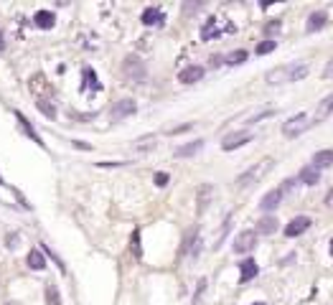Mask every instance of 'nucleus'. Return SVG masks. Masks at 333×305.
I'll return each instance as SVG.
<instances>
[{"mask_svg": "<svg viewBox=\"0 0 333 305\" xmlns=\"http://www.w3.org/2000/svg\"><path fill=\"white\" fill-rule=\"evenodd\" d=\"M254 305H265V303H254Z\"/></svg>", "mask_w": 333, "mask_h": 305, "instance_id": "58836bf2", "label": "nucleus"}, {"mask_svg": "<svg viewBox=\"0 0 333 305\" xmlns=\"http://www.w3.org/2000/svg\"><path fill=\"white\" fill-rule=\"evenodd\" d=\"M308 226H310L308 216H295L290 224L285 226V237H300L303 232H308Z\"/></svg>", "mask_w": 333, "mask_h": 305, "instance_id": "9d476101", "label": "nucleus"}, {"mask_svg": "<svg viewBox=\"0 0 333 305\" xmlns=\"http://www.w3.org/2000/svg\"><path fill=\"white\" fill-rule=\"evenodd\" d=\"M277 49V41H272V38H267V41H262V43H257V49H254V54L257 56H265V54H272Z\"/></svg>", "mask_w": 333, "mask_h": 305, "instance_id": "b1692460", "label": "nucleus"}, {"mask_svg": "<svg viewBox=\"0 0 333 305\" xmlns=\"http://www.w3.org/2000/svg\"><path fill=\"white\" fill-rule=\"evenodd\" d=\"M328 165H333V150H318L315 155H313V168H328Z\"/></svg>", "mask_w": 333, "mask_h": 305, "instance_id": "412c9836", "label": "nucleus"}, {"mask_svg": "<svg viewBox=\"0 0 333 305\" xmlns=\"http://www.w3.org/2000/svg\"><path fill=\"white\" fill-rule=\"evenodd\" d=\"M99 168H120V165H127V163H120V160H110V163H97Z\"/></svg>", "mask_w": 333, "mask_h": 305, "instance_id": "473e14b6", "label": "nucleus"}, {"mask_svg": "<svg viewBox=\"0 0 333 305\" xmlns=\"http://www.w3.org/2000/svg\"><path fill=\"white\" fill-rule=\"evenodd\" d=\"M125 74L130 76V79H135V82H143L145 79V66L140 64L138 56H127L125 59Z\"/></svg>", "mask_w": 333, "mask_h": 305, "instance_id": "0eeeda50", "label": "nucleus"}, {"mask_svg": "<svg viewBox=\"0 0 333 305\" xmlns=\"http://www.w3.org/2000/svg\"><path fill=\"white\" fill-rule=\"evenodd\" d=\"M323 76H326V79H333V59H331L328 64H326V71H323Z\"/></svg>", "mask_w": 333, "mask_h": 305, "instance_id": "72a5a7b5", "label": "nucleus"}, {"mask_svg": "<svg viewBox=\"0 0 333 305\" xmlns=\"http://www.w3.org/2000/svg\"><path fill=\"white\" fill-rule=\"evenodd\" d=\"M267 30H280V21H277V23H270V26H267Z\"/></svg>", "mask_w": 333, "mask_h": 305, "instance_id": "e433bc0d", "label": "nucleus"}, {"mask_svg": "<svg viewBox=\"0 0 333 305\" xmlns=\"http://www.w3.org/2000/svg\"><path fill=\"white\" fill-rule=\"evenodd\" d=\"M84 79H87L84 84H87L89 89H102V84L97 82V74H94L92 69H84Z\"/></svg>", "mask_w": 333, "mask_h": 305, "instance_id": "cd10ccee", "label": "nucleus"}, {"mask_svg": "<svg viewBox=\"0 0 333 305\" xmlns=\"http://www.w3.org/2000/svg\"><path fill=\"white\" fill-rule=\"evenodd\" d=\"M277 229V219L272 216H265L262 221H257V234H272Z\"/></svg>", "mask_w": 333, "mask_h": 305, "instance_id": "5701e85b", "label": "nucleus"}, {"mask_svg": "<svg viewBox=\"0 0 333 305\" xmlns=\"http://www.w3.org/2000/svg\"><path fill=\"white\" fill-rule=\"evenodd\" d=\"M326 23H328V15H326L323 10H315V13H310V15H308L305 30H308V33H315V30H321Z\"/></svg>", "mask_w": 333, "mask_h": 305, "instance_id": "9b49d317", "label": "nucleus"}, {"mask_svg": "<svg viewBox=\"0 0 333 305\" xmlns=\"http://www.w3.org/2000/svg\"><path fill=\"white\" fill-rule=\"evenodd\" d=\"M0 51H5V36H3V30H0Z\"/></svg>", "mask_w": 333, "mask_h": 305, "instance_id": "c9c22d12", "label": "nucleus"}, {"mask_svg": "<svg viewBox=\"0 0 333 305\" xmlns=\"http://www.w3.org/2000/svg\"><path fill=\"white\" fill-rule=\"evenodd\" d=\"M201 148H204V140H193L188 145H181V148H176V158H191L196 152H201Z\"/></svg>", "mask_w": 333, "mask_h": 305, "instance_id": "6ab92c4d", "label": "nucleus"}, {"mask_svg": "<svg viewBox=\"0 0 333 305\" xmlns=\"http://www.w3.org/2000/svg\"><path fill=\"white\" fill-rule=\"evenodd\" d=\"M308 74V66L305 64H287V66H277L267 71V84H287V82H300L303 76Z\"/></svg>", "mask_w": 333, "mask_h": 305, "instance_id": "f257e3e1", "label": "nucleus"}, {"mask_svg": "<svg viewBox=\"0 0 333 305\" xmlns=\"http://www.w3.org/2000/svg\"><path fill=\"white\" fill-rule=\"evenodd\" d=\"M221 36V26H219V18H209L201 28V38L204 41H211V38H219Z\"/></svg>", "mask_w": 333, "mask_h": 305, "instance_id": "ddd939ff", "label": "nucleus"}, {"mask_svg": "<svg viewBox=\"0 0 333 305\" xmlns=\"http://www.w3.org/2000/svg\"><path fill=\"white\" fill-rule=\"evenodd\" d=\"M252 140V132L249 130H239V132H232V135H226L224 140H221V150H234V148H242L244 143Z\"/></svg>", "mask_w": 333, "mask_h": 305, "instance_id": "39448f33", "label": "nucleus"}, {"mask_svg": "<svg viewBox=\"0 0 333 305\" xmlns=\"http://www.w3.org/2000/svg\"><path fill=\"white\" fill-rule=\"evenodd\" d=\"M298 178H300V183H305V186H315V183H321V171L313 165H305Z\"/></svg>", "mask_w": 333, "mask_h": 305, "instance_id": "dca6fc26", "label": "nucleus"}, {"mask_svg": "<svg viewBox=\"0 0 333 305\" xmlns=\"http://www.w3.org/2000/svg\"><path fill=\"white\" fill-rule=\"evenodd\" d=\"M201 79H204V66H196V64L186 66L183 71L178 74V82H183V84H196Z\"/></svg>", "mask_w": 333, "mask_h": 305, "instance_id": "1a4fd4ad", "label": "nucleus"}, {"mask_svg": "<svg viewBox=\"0 0 333 305\" xmlns=\"http://www.w3.org/2000/svg\"><path fill=\"white\" fill-rule=\"evenodd\" d=\"M310 125H313V122H310L308 115H295V117H290L282 125V132H285V137H298V135L305 132Z\"/></svg>", "mask_w": 333, "mask_h": 305, "instance_id": "7ed1b4c3", "label": "nucleus"}, {"mask_svg": "<svg viewBox=\"0 0 333 305\" xmlns=\"http://www.w3.org/2000/svg\"><path fill=\"white\" fill-rule=\"evenodd\" d=\"M193 125L191 122H186V125H181V127H173V130H168V135H181V132H188Z\"/></svg>", "mask_w": 333, "mask_h": 305, "instance_id": "2f4dec72", "label": "nucleus"}, {"mask_svg": "<svg viewBox=\"0 0 333 305\" xmlns=\"http://www.w3.org/2000/svg\"><path fill=\"white\" fill-rule=\"evenodd\" d=\"M257 272H260V267H257L254 259H244V262L239 265V280L242 282H249L252 277H257Z\"/></svg>", "mask_w": 333, "mask_h": 305, "instance_id": "f8f14e48", "label": "nucleus"}, {"mask_svg": "<svg viewBox=\"0 0 333 305\" xmlns=\"http://www.w3.org/2000/svg\"><path fill=\"white\" fill-rule=\"evenodd\" d=\"M333 112V94H328L323 102H318V110H315V120H326Z\"/></svg>", "mask_w": 333, "mask_h": 305, "instance_id": "4be33fe9", "label": "nucleus"}, {"mask_svg": "<svg viewBox=\"0 0 333 305\" xmlns=\"http://www.w3.org/2000/svg\"><path fill=\"white\" fill-rule=\"evenodd\" d=\"M46 300H49V305H61V298H59V287H56L54 282L46 285Z\"/></svg>", "mask_w": 333, "mask_h": 305, "instance_id": "a878e982", "label": "nucleus"}, {"mask_svg": "<svg viewBox=\"0 0 333 305\" xmlns=\"http://www.w3.org/2000/svg\"><path fill=\"white\" fill-rule=\"evenodd\" d=\"M280 201H282V188H272V191L262 198L260 206H262V211H275Z\"/></svg>", "mask_w": 333, "mask_h": 305, "instance_id": "2eb2a0df", "label": "nucleus"}, {"mask_svg": "<svg viewBox=\"0 0 333 305\" xmlns=\"http://www.w3.org/2000/svg\"><path fill=\"white\" fill-rule=\"evenodd\" d=\"M331 254H333V242H331Z\"/></svg>", "mask_w": 333, "mask_h": 305, "instance_id": "4c0bfd02", "label": "nucleus"}, {"mask_svg": "<svg viewBox=\"0 0 333 305\" xmlns=\"http://www.w3.org/2000/svg\"><path fill=\"white\" fill-rule=\"evenodd\" d=\"M272 171V160L270 158H265V160H260V163H254L252 168H247L242 176H237V188H249L252 183H260L267 173Z\"/></svg>", "mask_w": 333, "mask_h": 305, "instance_id": "f03ea898", "label": "nucleus"}, {"mask_svg": "<svg viewBox=\"0 0 333 305\" xmlns=\"http://www.w3.org/2000/svg\"><path fill=\"white\" fill-rule=\"evenodd\" d=\"M244 61H247V51H244V49H237V51H232L229 56H226V64H229V66L244 64Z\"/></svg>", "mask_w": 333, "mask_h": 305, "instance_id": "393cba45", "label": "nucleus"}, {"mask_svg": "<svg viewBox=\"0 0 333 305\" xmlns=\"http://www.w3.org/2000/svg\"><path fill=\"white\" fill-rule=\"evenodd\" d=\"M209 196H211V186H204V188H201V198H199V211H204Z\"/></svg>", "mask_w": 333, "mask_h": 305, "instance_id": "c756f323", "label": "nucleus"}, {"mask_svg": "<svg viewBox=\"0 0 333 305\" xmlns=\"http://www.w3.org/2000/svg\"><path fill=\"white\" fill-rule=\"evenodd\" d=\"M132 252H135V257L143 254L140 252V232H132Z\"/></svg>", "mask_w": 333, "mask_h": 305, "instance_id": "7c9ffc66", "label": "nucleus"}, {"mask_svg": "<svg viewBox=\"0 0 333 305\" xmlns=\"http://www.w3.org/2000/svg\"><path fill=\"white\" fill-rule=\"evenodd\" d=\"M168 181H171V178H168V173H155V176H153V183H155L158 188L168 186Z\"/></svg>", "mask_w": 333, "mask_h": 305, "instance_id": "c85d7f7f", "label": "nucleus"}, {"mask_svg": "<svg viewBox=\"0 0 333 305\" xmlns=\"http://www.w3.org/2000/svg\"><path fill=\"white\" fill-rule=\"evenodd\" d=\"M33 23H36L38 28H43V30H49V28H54V23H56V15H54L51 10H38V13L33 15Z\"/></svg>", "mask_w": 333, "mask_h": 305, "instance_id": "a211bd4d", "label": "nucleus"}, {"mask_svg": "<svg viewBox=\"0 0 333 305\" xmlns=\"http://www.w3.org/2000/svg\"><path fill=\"white\" fill-rule=\"evenodd\" d=\"M140 21H143L145 26H158V23H163V21H165V15H163V10H160V8H145V10H143V15H140Z\"/></svg>", "mask_w": 333, "mask_h": 305, "instance_id": "4468645a", "label": "nucleus"}, {"mask_svg": "<svg viewBox=\"0 0 333 305\" xmlns=\"http://www.w3.org/2000/svg\"><path fill=\"white\" fill-rule=\"evenodd\" d=\"M26 265L31 267V270H46V257H43V252L41 249H31L28 252V257H26Z\"/></svg>", "mask_w": 333, "mask_h": 305, "instance_id": "f3484780", "label": "nucleus"}, {"mask_svg": "<svg viewBox=\"0 0 333 305\" xmlns=\"http://www.w3.org/2000/svg\"><path fill=\"white\" fill-rule=\"evenodd\" d=\"M28 89H31L38 99L51 97V94H54V87L46 82V76H43V74H33V76H31V82H28Z\"/></svg>", "mask_w": 333, "mask_h": 305, "instance_id": "20e7f679", "label": "nucleus"}, {"mask_svg": "<svg viewBox=\"0 0 333 305\" xmlns=\"http://www.w3.org/2000/svg\"><path fill=\"white\" fill-rule=\"evenodd\" d=\"M36 107H38V112H41V115H46L49 120H54V117H56V110L51 107V102H49V99H38V102H36Z\"/></svg>", "mask_w": 333, "mask_h": 305, "instance_id": "bb28decb", "label": "nucleus"}, {"mask_svg": "<svg viewBox=\"0 0 333 305\" xmlns=\"http://www.w3.org/2000/svg\"><path fill=\"white\" fill-rule=\"evenodd\" d=\"M254 244H257V232H242L234 239V252L237 254H247V252L254 249Z\"/></svg>", "mask_w": 333, "mask_h": 305, "instance_id": "423d86ee", "label": "nucleus"}, {"mask_svg": "<svg viewBox=\"0 0 333 305\" xmlns=\"http://www.w3.org/2000/svg\"><path fill=\"white\" fill-rule=\"evenodd\" d=\"M135 110H138V107H135L132 99H120V102H115V107H112V120L120 122V120L135 115Z\"/></svg>", "mask_w": 333, "mask_h": 305, "instance_id": "6e6552de", "label": "nucleus"}, {"mask_svg": "<svg viewBox=\"0 0 333 305\" xmlns=\"http://www.w3.org/2000/svg\"><path fill=\"white\" fill-rule=\"evenodd\" d=\"M16 117H18V122H21V130H23L28 137H31V140H33L36 145H41V148H43V140L36 135V130L31 127V120H28V117H23V112H16Z\"/></svg>", "mask_w": 333, "mask_h": 305, "instance_id": "aec40b11", "label": "nucleus"}, {"mask_svg": "<svg viewBox=\"0 0 333 305\" xmlns=\"http://www.w3.org/2000/svg\"><path fill=\"white\" fill-rule=\"evenodd\" d=\"M74 148H79V150H92V145H89V143H82V140H74Z\"/></svg>", "mask_w": 333, "mask_h": 305, "instance_id": "f704fd0d", "label": "nucleus"}]
</instances>
